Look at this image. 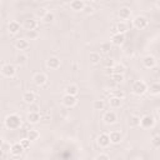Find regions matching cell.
<instances>
[{"instance_id": "cell-47", "label": "cell", "mask_w": 160, "mask_h": 160, "mask_svg": "<svg viewBox=\"0 0 160 160\" xmlns=\"http://www.w3.org/2000/svg\"><path fill=\"white\" fill-rule=\"evenodd\" d=\"M156 6L160 9V0H159V1H156Z\"/></svg>"}, {"instance_id": "cell-43", "label": "cell", "mask_w": 160, "mask_h": 160, "mask_svg": "<svg viewBox=\"0 0 160 160\" xmlns=\"http://www.w3.org/2000/svg\"><path fill=\"white\" fill-rule=\"evenodd\" d=\"M39 110H40L39 105H36V104L29 105V112H39Z\"/></svg>"}, {"instance_id": "cell-4", "label": "cell", "mask_w": 160, "mask_h": 160, "mask_svg": "<svg viewBox=\"0 0 160 160\" xmlns=\"http://www.w3.org/2000/svg\"><path fill=\"white\" fill-rule=\"evenodd\" d=\"M1 72L5 78H14L16 75V68L15 65L8 62V64H4L2 68H1Z\"/></svg>"}, {"instance_id": "cell-31", "label": "cell", "mask_w": 160, "mask_h": 160, "mask_svg": "<svg viewBox=\"0 0 160 160\" xmlns=\"http://www.w3.org/2000/svg\"><path fill=\"white\" fill-rule=\"evenodd\" d=\"M92 108H94V110H104L105 109V101L101 100V99L95 100L92 102Z\"/></svg>"}, {"instance_id": "cell-20", "label": "cell", "mask_w": 160, "mask_h": 160, "mask_svg": "<svg viewBox=\"0 0 160 160\" xmlns=\"http://www.w3.org/2000/svg\"><path fill=\"white\" fill-rule=\"evenodd\" d=\"M140 120H141L140 116H138V115H130L129 119H128V125L130 128H138V126H140Z\"/></svg>"}, {"instance_id": "cell-14", "label": "cell", "mask_w": 160, "mask_h": 160, "mask_svg": "<svg viewBox=\"0 0 160 160\" xmlns=\"http://www.w3.org/2000/svg\"><path fill=\"white\" fill-rule=\"evenodd\" d=\"M14 45H15V48H16L18 50H20V51H24V50L29 49V46H30L29 40H26V39H16Z\"/></svg>"}, {"instance_id": "cell-17", "label": "cell", "mask_w": 160, "mask_h": 160, "mask_svg": "<svg viewBox=\"0 0 160 160\" xmlns=\"http://www.w3.org/2000/svg\"><path fill=\"white\" fill-rule=\"evenodd\" d=\"M109 136H110V141H111V144H114V145L120 144L121 140H122V135L120 134V131H116V130L111 131V132L109 134Z\"/></svg>"}, {"instance_id": "cell-33", "label": "cell", "mask_w": 160, "mask_h": 160, "mask_svg": "<svg viewBox=\"0 0 160 160\" xmlns=\"http://www.w3.org/2000/svg\"><path fill=\"white\" fill-rule=\"evenodd\" d=\"M41 20H42V22H45V24H51V22L55 20V15H54V12L48 11V14H46Z\"/></svg>"}, {"instance_id": "cell-26", "label": "cell", "mask_w": 160, "mask_h": 160, "mask_svg": "<svg viewBox=\"0 0 160 160\" xmlns=\"http://www.w3.org/2000/svg\"><path fill=\"white\" fill-rule=\"evenodd\" d=\"M78 92H79V88H78L75 84H70V85H68L66 89H65V94H68V95H74V96H76Z\"/></svg>"}, {"instance_id": "cell-42", "label": "cell", "mask_w": 160, "mask_h": 160, "mask_svg": "<svg viewBox=\"0 0 160 160\" xmlns=\"http://www.w3.org/2000/svg\"><path fill=\"white\" fill-rule=\"evenodd\" d=\"M95 10H94V6L90 5V4H85V8H84V12L85 14H92Z\"/></svg>"}, {"instance_id": "cell-2", "label": "cell", "mask_w": 160, "mask_h": 160, "mask_svg": "<svg viewBox=\"0 0 160 160\" xmlns=\"http://www.w3.org/2000/svg\"><path fill=\"white\" fill-rule=\"evenodd\" d=\"M131 90H132V92H134L136 96H140V95H144V94L148 91V85H146L145 81H142V80H136V81L132 84Z\"/></svg>"}, {"instance_id": "cell-7", "label": "cell", "mask_w": 160, "mask_h": 160, "mask_svg": "<svg viewBox=\"0 0 160 160\" xmlns=\"http://www.w3.org/2000/svg\"><path fill=\"white\" fill-rule=\"evenodd\" d=\"M61 65V60L58 58V56H50L48 60H46V66L51 70H56L59 69Z\"/></svg>"}, {"instance_id": "cell-36", "label": "cell", "mask_w": 160, "mask_h": 160, "mask_svg": "<svg viewBox=\"0 0 160 160\" xmlns=\"http://www.w3.org/2000/svg\"><path fill=\"white\" fill-rule=\"evenodd\" d=\"M102 64H104V68H105V69L114 68V65H115V62H114V60H112L111 58H106L105 60H102Z\"/></svg>"}, {"instance_id": "cell-48", "label": "cell", "mask_w": 160, "mask_h": 160, "mask_svg": "<svg viewBox=\"0 0 160 160\" xmlns=\"http://www.w3.org/2000/svg\"><path fill=\"white\" fill-rule=\"evenodd\" d=\"M156 112H158V115H159V116H160V106H159V108H158V110H156Z\"/></svg>"}, {"instance_id": "cell-15", "label": "cell", "mask_w": 160, "mask_h": 160, "mask_svg": "<svg viewBox=\"0 0 160 160\" xmlns=\"http://www.w3.org/2000/svg\"><path fill=\"white\" fill-rule=\"evenodd\" d=\"M119 18L121 19V20H128V19H130V16H131V9L130 8H128V6H121L120 9H119Z\"/></svg>"}, {"instance_id": "cell-37", "label": "cell", "mask_w": 160, "mask_h": 160, "mask_svg": "<svg viewBox=\"0 0 160 160\" xmlns=\"http://www.w3.org/2000/svg\"><path fill=\"white\" fill-rule=\"evenodd\" d=\"M112 96L124 100V99H125V91H124V90H120V89H116V90L112 91Z\"/></svg>"}, {"instance_id": "cell-39", "label": "cell", "mask_w": 160, "mask_h": 160, "mask_svg": "<svg viewBox=\"0 0 160 160\" xmlns=\"http://www.w3.org/2000/svg\"><path fill=\"white\" fill-rule=\"evenodd\" d=\"M20 144H21V146L26 150V149H29L30 146H31V141L28 139V138H24V139H21L20 140Z\"/></svg>"}, {"instance_id": "cell-34", "label": "cell", "mask_w": 160, "mask_h": 160, "mask_svg": "<svg viewBox=\"0 0 160 160\" xmlns=\"http://www.w3.org/2000/svg\"><path fill=\"white\" fill-rule=\"evenodd\" d=\"M26 36L29 40H36L39 38V31L38 30H30V31H26Z\"/></svg>"}, {"instance_id": "cell-16", "label": "cell", "mask_w": 160, "mask_h": 160, "mask_svg": "<svg viewBox=\"0 0 160 160\" xmlns=\"http://www.w3.org/2000/svg\"><path fill=\"white\" fill-rule=\"evenodd\" d=\"M20 24L16 21V20H11V21H9V24H8V31L10 32V34H12V35H15V34H18L19 31H20Z\"/></svg>"}, {"instance_id": "cell-29", "label": "cell", "mask_w": 160, "mask_h": 160, "mask_svg": "<svg viewBox=\"0 0 160 160\" xmlns=\"http://www.w3.org/2000/svg\"><path fill=\"white\" fill-rule=\"evenodd\" d=\"M111 48H112V44L111 42H104V44H101L100 45V54L108 55L111 51Z\"/></svg>"}, {"instance_id": "cell-44", "label": "cell", "mask_w": 160, "mask_h": 160, "mask_svg": "<svg viewBox=\"0 0 160 160\" xmlns=\"http://www.w3.org/2000/svg\"><path fill=\"white\" fill-rule=\"evenodd\" d=\"M95 160H110V156H109L108 154L101 152V154H99V155L95 158Z\"/></svg>"}, {"instance_id": "cell-32", "label": "cell", "mask_w": 160, "mask_h": 160, "mask_svg": "<svg viewBox=\"0 0 160 160\" xmlns=\"http://www.w3.org/2000/svg\"><path fill=\"white\" fill-rule=\"evenodd\" d=\"M10 151H11V145H10V142H8L6 140H2V141H1V152H2V155L8 154V152H10Z\"/></svg>"}, {"instance_id": "cell-46", "label": "cell", "mask_w": 160, "mask_h": 160, "mask_svg": "<svg viewBox=\"0 0 160 160\" xmlns=\"http://www.w3.org/2000/svg\"><path fill=\"white\" fill-rule=\"evenodd\" d=\"M41 120L42 121H49L50 120V116L49 115H44V116H41Z\"/></svg>"}, {"instance_id": "cell-9", "label": "cell", "mask_w": 160, "mask_h": 160, "mask_svg": "<svg viewBox=\"0 0 160 160\" xmlns=\"http://www.w3.org/2000/svg\"><path fill=\"white\" fill-rule=\"evenodd\" d=\"M62 104H64L66 108H74V106L78 104V98L74 96V95H68V94H65L64 98H62Z\"/></svg>"}, {"instance_id": "cell-22", "label": "cell", "mask_w": 160, "mask_h": 160, "mask_svg": "<svg viewBox=\"0 0 160 160\" xmlns=\"http://www.w3.org/2000/svg\"><path fill=\"white\" fill-rule=\"evenodd\" d=\"M41 121V115L39 112H29L28 114V122L29 124H38Z\"/></svg>"}, {"instance_id": "cell-40", "label": "cell", "mask_w": 160, "mask_h": 160, "mask_svg": "<svg viewBox=\"0 0 160 160\" xmlns=\"http://www.w3.org/2000/svg\"><path fill=\"white\" fill-rule=\"evenodd\" d=\"M151 145L154 148H160V135H155L151 139Z\"/></svg>"}, {"instance_id": "cell-12", "label": "cell", "mask_w": 160, "mask_h": 160, "mask_svg": "<svg viewBox=\"0 0 160 160\" xmlns=\"http://www.w3.org/2000/svg\"><path fill=\"white\" fill-rule=\"evenodd\" d=\"M142 65L146 69H152L156 65V60L152 55H146V56L142 58Z\"/></svg>"}, {"instance_id": "cell-6", "label": "cell", "mask_w": 160, "mask_h": 160, "mask_svg": "<svg viewBox=\"0 0 160 160\" xmlns=\"http://www.w3.org/2000/svg\"><path fill=\"white\" fill-rule=\"evenodd\" d=\"M96 142H98V145H99L100 148H108V146L111 144L109 134H106V132H101V134L98 136Z\"/></svg>"}, {"instance_id": "cell-5", "label": "cell", "mask_w": 160, "mask_h": 160, "mask_svg": "<svg viewBox=\"0 0 160 160\" xmlns=\"http://www.w3.org/2000/svg\"><path fill=\"white\" fill-rule=\"evenodd\" d=\"M155 125V119L151 115H144L140 120V126L142 129H151Z\"/></svg>"}, {"instance_id": "cell-8", "label": "cell", "mask_w": 160, "mask_h": 160, "mask_svg": "<svg viewBox=\"0 0 160 160\" xmlns=\"http://www.w3.org/2000/svg\"><path fill=\"white\" fill-rule=\"evenodd\" d=\"M32 81H34L35 85H38V86H42V85L46 84V81H48V76H46L44 72H36V74H34V76H32Z\"/></svg>"}, {"instance_id": "cell-11", "label": "cell", "mask_w": 160, "mask_h": 160, "mask_svg": "<svg viewBox=\"0 0 160 160\" xmlns=\"http://www.w3.org/2000/svg\"><path fill=\"white\" fill-rule=\"evenodd\" d=\"M125 40H126L125 34L115 32V34H112V36H111V44L115 45V46H120V45H122V44L125 42Z\"/></svg>"}, {"instance_id": "cell-35", "label": "cell", "mask_w": 160, "mask_h": 160, "mask_svg": "<svg viewBox=\"0 0 160 160\" xmlns=\"http://www.w3.org/2000/svg\"><path fill=\"white\" fill-rule=\"evenodd\" d=\"M124 72H125V66L122 64L114 65V74H124Z\"/></svg>"}, {"instance_id": "cell-41", "label": "cell", "mask_w": 160, "mask_h": 160, "mask_svg": "<svg viewBox=\"0 0 160 160\" xmlns=\"http://www.w3.org/2000/svg\"><path fill=\"white\" fill-rule=\"evenodd\" d=\"M46 14H48V10H46L45 8H39V9L36 10V15H38V16H40L41 19H42Z\"/></svg>"}, {"instance_id": "cell-30", "label": "cell", "mask_w": 160, "mask_h": 160, "mask_svg": "<svg viewBox=\"0 0 160 160\" xmlns=\"http://www.w3.org/2000/svg\"><path fill=\"white\" fill-rule=\"evenodd\" d=\"M15 62L18 64V65H25L26 62H28V55H25V54H22V52H20L19 55H16V58H15Z\"/></svg>"}, {"instance_id": "cell-38", "label": "cell", "mask_w": 160, "mask_h": 160, "mask_svg": "<svg viewBox=\"0 0 160 160\" xmlns=\"http://www.w3.org/2000/svg\"><path fill=\"white\" fill-rule=\"evenodd\" d=\"M111 79L115 81V82H122L124 81V74H112L111 75Z\"/></svg>"}, {"instance_id": "cell-49", "label": "cell", "mask_w": 160, "mask_h": 160, "mask_svg": "<svg viewBox=\"0 0 160 160\" xmlns=\"http://www.w3.org/2000/svg\"><path fill=\"white\" fill-rule=\"evenodd\" d=\"M132 160H141V159H139V158H136V159H132Z\"/></svg>"}, {"instance_id": "cell-21", "label": "cell", "mask_w": 160, "mask_h": 160, "mask_svg": "<svg viewBox=\"0 0 160 160\" xmlns=\"http://www.w3.org/2000/svg\"><path fill=\"white\" fill-rule=\"evenodd\" d=\"M24 28H25L28 31H30V30H36V28H38V21H36L35 19H26V20L24 21Z\"/></svg>"}, {"instance_id": "cell-18", "label": "cell", "mask_w": 160, "mask_h": 160, "mask_svg": "<svg viewBox=\"0 0 160 160\" xmlns=\"http://www.w3.org/2000/svg\"><path fill=\"white\" fill-rule=\"evenodd\" d=\"M70 8L71 10L79 12V11H84V8H85V2L81 1V0H74L70 2Z\"/></svg>"}, {"instance_id": "cell-45", "label": "cell", "mask_w": 160, "mask_h": 160, "mask_svg": "<svg viewBox=\"0 0 160 160\" xmlns=\"http://www.w3.org/2000/svg\"><path fill=\"white\" fill-rule=\"evenodd\" d=\"M105 74H106V75H112V74H114V68L105 69Z\"/></svg>"}, {"instance_id": "cell-13", "label": "cell", "mask_w": 160, "mask_h": 160, "mask_svg": "<svg viewBox=\"0 0 160 160\" xmlns=\"http://www.w3.org/2000/svg\"><path fill=\"white\" fill-rule=\"evenodd\" d=\"M35 100H36V95L32 92V91H25L22 94V101L28 105H31V104H35Z\"/></svg>"}, {"instance_id": "cell-1", "label": "cell", "mask_w": 160, "mask_h": 160, "mask_svg": "<svg viewBox=\"0 0 160 160\" xmlns=\"http://www.w3.org/2000/svg\"><path fill=\"white\" fill-rule=\"evenodd\" d=\"M5 126L10 130H18L21 126V118L18 114H9L5 118Z\"/></svg>"}, {"instance_id": "cell-23", "label": "cell", "mask_w": 160, "mask_h": 160, "mask_svg": "<svg viewBox=\"0 0 160 160\" xmlns=\"http://www.w3.org/2000/svg\"><path fill=\"white\" fill-rule=\"evenodd\" d=\"M89 61H90V64H92V65H98V64L101 61V55H100V52H96V51L90 52V55H89Z\"/></svg>"}, {"instance_id": "cell-24", "label": "cell", "mask_w": 160, "mask_h": 160, "mask_svg": "<svg viewBox=\"0 0 160 160\" xmlns=\"http://www.w3.org/2000/svg\"><path fill=\"white\" fill-rule=\"evenodd\" d=\"M121 104H122V100H121V99L115 98V96L109 98V105H110L112 109H118V108H120Z\"/></svg>"}, {"instance_id": "cell-28", "label": "cell", "mask_w": 160, "mask_h": 160, "mask_svg": "<svg viewBox=\"0 0 160 160\" xmlns=\"http://www.w3.org/2000/svg\"><path fill=\"white\" fill-rule=\"evenodd\" d=\"M39 136H40V132H39L38 130H35V129L29 130V131H28V134H26V138H28L30 141H35V140H38V139H39Z\"/></svg>"}, {"instance_id": "cell-10", "label": "cell", "mask_w": 160, "mask_h": 160, "mask_svg": "<svg viewBox=\"0 0 160 160\" xmlns=\"http://www.w3.org/2000/svg\"><path fill=\"white\" fill-rule=\"evenodd\" d=\"M102 120H104V122H105L106 125H112V124L116 122L118 115H116L114 111H106V112L104 114V116H102Z\"/></svg>"}, {"instance_id": "cell-19", "label": "cell", "mask_w": 160, "mask_h": 160, "mask_svg": "<svg viewBox=\"0 0 160 160\" xmlns=\"http://www.w3.org/2000/svg\"><path fill=\"white\" fill-rule=\"evenodd\" d=\"M24 150H25V149L21 146L20 142H15V144L11 145V151H10V154H11L12 156H20V155L24 152Z\"/></svg>"}, {"instance_id": "cell-3", "label": "cell", "mask_w": 160, "mask_h": 160, "mask_svg": "<svg viewBox=\"0 0 160 160\" xmlns=\"http://www.w3.org/2000/svg\"><path fill=\"white\" fill-rule=\"evenodd\" d=\"M148 24H149V20H148L145 16H142V15H138V16H135L134 20H132V25H134V28L138 29V30L145 29V28L148 26Z\"/></svg>"}, {"instance_id": "cell-25", "label": "cell", "mask_w": 160, "mask_h": 160, "mask_svg": "<svg viewBox=\"0 0 160 160\" xmlns=\"http://www.w3.org/2000/svg\"><path fill=\"white\" fill-rule=\"evenodd\" d=\"M126 31H128V25H126L125 21H120V22L116 24V26H115V32L125 34ZM115 32H114V34H115Z\"/></svg>"}, {"instance_id": "cell-27", "label": "cell", "mask_w": 160, "mask_h": 160, "mask_svg": "<svg viewBox=\"0 0 160 160\" xmlns=\"http://www.w3.org/2000/svg\"><path fill=\"white\" fill-rule=\"evenodd\" d=\"M148 91L151 95H159L160 94V84L159 82H154L150 86H148Z\"/></svg>"}]
</instances>
